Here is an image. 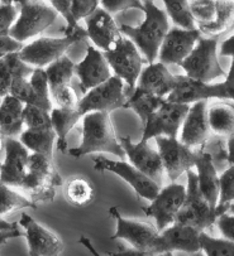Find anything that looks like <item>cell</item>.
I'll use <instances>...</instances> for the list:
<instances>
[{
  "label": "cell",
  "mask_w": 234,
  "mask_h": 256,
  "mask_svg": "<svg viewBox=\"0 0 234 256\" xmlns=\"http://www.w3.org/2000/svg\"><path fill=\"white\" fill-rule=\"evenodd\" d=\"M4 149L6 159L0 166V182L19 188L27 174L30 150L16 138H6Z\"/></svg>",
  "instance_id": "44dd1931"
},
{
  "label": "cell",
  "mask_w": 234,
  "mask_h": 256,
  "mask_svg": "<svg viewBox=\"0 0 234 256\" xmlns=\"http://www.w3.org/2000/svg\"><path fill=\"white\" fill-rule=\"evenodd\" d=\"M0 2H8V0H0Z\"/></svg>",
  "instance_id": "6125c7cd"
},
{
  "label": "cell",
  "mask_w": 234,
  "mask_h": 256,
  "mask_svg": "<svg viewBox=\"0 0 234 256\" xmlns=\"http://www.w3.org/2000/svg\"><path fill=\"white\" fill-rule=\"evenodd\" d=\"M189 108V105L165 100L161 108L152 114L151 118L143 125V134L141 140L148 142L152 138L157 136L177 138Z\"/></svg>",
  "instance_id": "9a60e30c"
},
{
  "label": "cell",
  "mask_w": 234,
  "mask_h": 256,
  "mask_svg": "<svg viewBox=\"0 0 234 256\" xmlns=\"http://www.w3.org/2000/svg\"><path fill=\"white\" fill-rule=\"evenodd\" d=\"M125 102L127 92L124 81L113 74L108 81L89 90L79 101L77 110L83 116L94 111L110 114L118 108H125Z\"/></svg>",
  "instance_id": "8fae6325"
},
{
  "label": "cell",
  "mask_w": 234,
  "mask_h": 256,
  "mask_svg": "<svg viewBox=\"0 0 234 256\" xmlns=\"http://www.w3.org/2000/svg\"><path fill=\"white\" fill-rule=\"evenodd\" d=\"M104 56L109 64L110 70L115 76L122 78L127 84V96L136 88L141 72L143 70V56L139 52L137 46L125 36L119 38L114 47Z\"/></svg>",
  "instance_id": "9c48e42d"
},
{
  "label": "cell",
  "mask_w": 234,
  "mask_h": 256,
  "mask_svg": "<svg viewBox=\"0 0 234 256\" xmlns=\"http://www.w3.org/2000/svg\"><path fill=\"white\" fill-rule=\"evenodd\" d=\"M94 153H109L120 159L125 153L118 140L113 126L110 114L94 111L83 116V139L79 146L70 149L69 154L74 158Z\"/></svg>",
  "instance_id": "7a4b0ae2"
},
{
  "label": "cell",
  "mask_w": 234,
  "mask_h": 256,
  "mask_svg": "<svg viewBox=\"0 0 234 256\" xmlns=\"http://www.w3.org/2000/svg\"><path fill=\"white\" fill-rule=\"evenodd\" d=\"M200 251L205 256H234V241L214 238L202 231L200 234Z\"/></svg>",
  "instance_id": "8d00e7d4"
},
{
  "label": "cell",
  "mask_w": 234,
  "mask_h": 256,
  "mask_svg": "<svg viewBox=\"0 0 234 256\" xmlns=\"http://www.w3.org/2000/svg\"><path fill=\"white\" fill-rule=\"evenodd\" d=\"M85 20L88 37L101 52L112 50L123 36L112 14L100 6Z\"/></svg>",
  "instance_id": "7402d4cb"
},
{
  "label": "cell",
  "mask_w": 234,
  "mask_h": 256,
  "mask_svg": "<svg viewBox=\"0 0 234 256\" xmlns=\"http://www.w3.org/2000/svg\"><path fill=\"white\" fill-rule=\"evenodd\" d=\"M226 139V160L229 166H234V134Z\"/></svg>",
  "instance_id": "816d5d0a"
},
{
  "label": "cell",
  "mask_w": 234,
  "mask_h": 256,
  "mask_svg": "<svg viewBox=\"0 0 234 256\" xmlns=\"http://www.w3.org/2000/svg\"><path fill=\"white\" fill-rule=\"evenodd\" d=\"M190 256H205L204 254L201 252V251H199V252H195V254H191V255Z\"/></svg>",
  "instance_id": "680465c9"
},
{
  "label": "cell",
  "mask_w": 234,
  "mask_h": 256,
  "mask_svg": "<svg viewBox=\"0 0 234 256\" xmlns=\"http://www.w3.org/2000/svg\"><path fill=\"white\" fill-rule=\"evenodd\" d=\"M24 126L31 130L52 129L51 112L35 105H24Z\"/></svg>",
  "instance_id": "74e56055"
},
{
  "label": "cell",
  "mask_w": 234,
  "mask_h": 256,
  "mask_svg": "<svg viewBox=\"0 0 234 256\" xmlns=\"http://www.w3.org/2000/svg\"><path fill=\"white\" fill-rule=\"evenodd\" d=\"M75 74L79 78V86L84 95L113 76L104 52L94 46H89L83 61L75 66Z\"/></svg>",
  "instance_id": "ffe728a7"
},
{
  "label": "cell",
  "mask_w": 234,
  "mask_h": 256,
  "mask_svg": "<svg viewBox=\"0 0 234 256\" xmlns=\"http://www.w3.org/2000/svg\"><path fill=\"white\" fill-rule=\"evenodd\" d=\"M119 143L124 150L125 156L129 159V163L161 187L165 168L158 150L151 148L148 142L144 140L134 143L131 136H120Z\"/></svg>",
  "instance_id": "2e32d148"
},
{
  "label": "cell",
  "mask_w": 234,
  "mask_h": 256,
  "mask_svg": "<svg viewBox=\"0 0 234 256\" xmlns=\"http://www.w3.org/2000/svg\"><path fill=\"white\" fill-rule=\"evenodd\" d=\"M100 6L104 10H107L112 16L128 9L143 10V3L141 0H100Z\"/></svg>",
  "instance_id": "7bdbcfd3"
},
{
  "label": "cell",
  "mask_w": 234,
  "mask_h": 256,
  "mask_svg": "<svg viewBox=\"0 0 234 256\" xmlns=\"http://www.w3.org/2000/svg\"><path fill=\"white\" fill-rule=\"evenodd\" d=\"M153 256H173L172 252H165V254H158V255H153Z\"/></svg>",
  "instance_id": "6f0895ef"
},
{
  "label": "cell",
  "mask_w": 234,
  "mask_h": 256,
  "mask_svg": "<svg viewBox=\"0 0 234 256\" xmlns=\"http://www.w3.org/2000/svg\"><path fill=\"white\" fill-rule=\"evenodd\" d=\"M19 9L12 2H0V34H9L12 26L17 22Z\"/></svg>",
  "instance_id": "b9f144b4"
},
{
  "label": "cell",
  "mask_w": 234,
  "mask_h": 256,
  "mask_svg": "<svg viewBox=\"0 0 234 256\" xmlns=\"http://www.w3.org/2000/svg\"><path fill=\"white\" fill-rule=\"evenodd\" d=\"M24 234L22 232L19 228H16V230H7V231H0V248L4 245V244L8 242L9 240L16 238H21Z\"/></svg>",
  "instance_id": "f907efd6"
},
{
  "label": "cell",
  "mask_w": 234,
  "mask_h": 256,
  "mask_svg": "<svg viewBox=\"0 0 234 256\" xmlns=\"http://www.w3.org/2000/svg\"><path fill=\"white\" fill-rule=\"evenodd\" d=\"M187 186H186V198L181 207L180 212L176 216V221L178 224H186L194 227L200 232L209 230L215 224L218 220L216 210L213 208L204 198L199 190L197 184L196 172L192 169L187 170Z\"/></svg>",
  "instance_id": "52a82bcc"
},
{
  "label": "cell",
  "mask_w": 234,
  "mask_h": 256,
  "mask_svg": "<svg viewBox=\"0 0 234 256\" xmlns=\"http://www.w3.org/2000/svg\"><path fill=\"white\" fill-rule=\"evenodd\" d=\"M57 16L59 13L45 0L23 4L19 8L18 19L9 30V36L13 40L24 43L31 38L37 37L52 26Z\"/></svg>",
  "instance_id": "30bf717a"
},
{
  "label": "cell",
  "mask_w": 234,
  "mask_h": 256,
  "mask_svg": "<svg viewBox=\"0 0 234 256\" xmlns=\"http://www.w3.org/2000/svg\"><path fill=\"white\" fill-rule=\"evenodd\" d=\"M3 135L0 134V150H2V148H4V139H3Z\"/></svg>",
  "instance_id": "9f6ffc18"
},
{
  "label": "cell",
  "mask_w": 234,
  "mask_h": 256,
  "mask_svg": "<svg viewBox=\"0 0 234 256\" xmlns=\"http://www.w3.org/2000/svg\"><path fill=\"white\" fill-rule=\"evenodd\" d=\"M18 224L26 231L30 256H60L64 252L61 238L28 214H22Z\"/></svg>",
  "instance_id": "e0dca14e"
},
{
  "label": "cell",
  "mask_w": 234,
  "mask_h": 256,
  "mask_svg": "<svg viewBox=\"0 0 234 256\" xmlns=\"http://www.w3.org/2000/svg\"><path fill=\"white\" fill-rule=\"evenodd\" d=\"M144 19L138 26L122 24L119 26L123 36L128 37L144 57L147 64L156 62L161 44L170 30V20L163 9L154 3H144Z\"/></svg>",
  "instance_id": "6da1fadb"
},
{
  "label": "cell",
  "mask_w": 234,
  "mask_h": 256,
  "mask_svg": "<svg viewBox=\"0 0 234 256\" xmlns=\"http://www.w3.org/2000/svg\"><path fill=\"white\" fill-rule=\"evenodd\" d=\"M62 184V178L54 166V159L43 154L32 153L28 158L27 174L21 187L33 202L52 201L55 188Z\"/></svg>",
  "instance_id": "5b68a950"
},
{
  "label": "cell",
  "mask_w": 234,
  "mask_h": 256,
  "mask_svg": "<svg viewBox=\"0 0 234 256\" xmlns=\"http://www.w3.org/2000/svg\"><path fill=\"white\" fill-rule=\"evenodd\" d=\"M23 47V43L13 40L9 34H0V58H3L11 53L19 52Z\"/></svg>",
  "instance_id": "7dc6e473"
},
{
  "label": "cell",
  "mask_w": 234,
  "mask_h": 256,
  "mask_svg": "<svg viewBox=\"0 0 234 256\" xmlns=\"http://www.w3.org/2000/svg\"><path fill=\"white\" fill-rule=\"evenodd\" d=\"M30 84H32L33 90H35L36 95L42 102L43 108L47 111H52L54 105H52V100H51L50 95V84H48L47 74H46L45 68H35L33 74L30 76Z\"/></svg>",
  "instance_id": "ab89813d"
},
{
  "label": "cell",
  "mask_w": 234,
  "mask_h": 256,
  "mask_svg": "<svg viewBox=\"0 0 234 256\" xmlns=\"http://www.w3.org/2000/svg\"><path fill=\"white\" fill-rule=\"evenodd\" d=\"M233 2H234V0H233Z\"/></svg>",
  "instance_id": "03108f58"
},
{
  "label": "cell",
  "mask_w": 234,
  "mask_h": 256,
  "mask_svg": "<svg viewBox=\"0 0 234 256\" xmlns=\"http://www.w3.org/2000/svg\"><path fill=\"white\" fill-rule=\"evenodd\" d=\"M85 37H88L86 30L81 28L80 26L66 28L65 36L61 38L41 37L28 44H24V47L18 52L19 57L22 61L35 68H46L48 64L65 56V52L72 44L79 43Z\"/></svg>",
  "instance_id": "277c9868"
},
{
  "label": "cell",
  "mask_w": 234,
  "mask_h": 256,
  "mask_svg": "<svg viewBox=\"0 0 234 256\" xmlns=\"http://www.w3.org/2000/svg\"><path fill=\"white\" fill-rule=\"evenodd\" d=\"M166 98H160L136 86V88L127 96L125 108H132L137 114V116L141 119L142 125H144L152 114H154L161 108Z\"/></svg>",
  "instance_id": "f1b7e54d"
},
{
  "label": "cell",
  "mask_w": 234,
  "mask_h": 256,
  "mask_svg": "<svg viewBox=\"0 0 234 256\" xmlns=\"http://www.w3.org/2000/svg\"><path fill=\"white\" fill-rule=\"evenodd\" d=\"M9 95L17 98L24 105H35L45 110L42 102L38 98V96L36 95L35 90H33L32 84H30V80L28 78H23V77L14 78L13 82H12L11 94Z\"/></svg>",
  "instance_id": "f35d334b"
},
{
  "label": "cell",
  "mask_w": 234,
  "mask_h": 256,
  "mask_svg": "<svg viewBox=\"0 0 234 256\" xmlns=\"http://www.w3.org/2000/svg\"><path fill=\"white\" fill-rule=\"evenodd\" d=\"M216 226L220 231L221 236L234 241V214H224L216 220Z\"/></svg>",
  "instance_id": "bcb514c9"
},
{
  "label": "cell",
  "mask_w": 234,
  "mask_h": 256,
  "mask_svg": "<svg viewBox=\"0 0 234 256\" xmlns=\"http://www.w3.org/2000/svg\"><path fill=\"white\" fill-rule=\"evenodd\" d=\"M0 166H2V162H0Z\"/></svg>",
  "instance_id": "e7e4bbea"
},
{
  "label": "cell",
  "mask_w": 234,
  "mask_h": 256,
  "mask_svg": "<svg viewBox=\"0 0 234 256\" xmlns=\"http://www.w3.org/2000/svg\"><path fill=\"white\" fill-rule=\"evenodd\" d=\"M156 144L165 172L171 182H176L184 173L195 168L200 150L185 146L177 138L157 136Z\"/></svg>",
  "instance_id": "7c38bea8"
},
{
  "label": "cell",
  "mask_w": 234,
  "mask_h": 256,
  "mask_svg": "<svg viewBox=\"0 0 234 256\" xmlns=\"http://www.w3.org/2000/svg\"><path fill=\"white\" fill-rule=\"evenodd\" d=\"M228 214H234V204H231V207H230V208H229Z\"/></svg>",
  "instance_id": "94428289"
},
{
  "label": "cell",
  "mask_w": 234,
  "mask_h": 256,
  "mask_svg": "<svg viewBox=\"0 0 234 256\" xmlns=\"http://www.w3.org/2000/svg\"><path fill=\"white\" fill-rule=\"evenodd\" d=\"M219 54L223 57H230L234 58V34L228 37L221 42L220 48H219Z\"/></svg>",
  "instance_id": "681fc988"
},
{
  "label": "cell",
  "mask_w": 234,
  "mask_h": 256,
  "mask_svg": "<svg viewBox=\"0 0 234 256\" xmlns=\"http://www.w3.org/2000/svg\"><path fill=\"white\" fill-rule=\"evenodd\" d=\"M178 76L171 74L167 66L161 62L147 64L139 76L137 86L160 98H166L177 86Z\"/></svg>",
  "instance_id": "cb8c5ba5"
},
{
  "label": "cell",
  "mask_w": 234,
  "mask_h": 256,
  "mask_svg": "<svg viewBox=\"0 0 234 256\" xmlns=\"http://www.w3.org/2000/svg\"><path fill=\"white\" fill-rule=\"evenodd\" d=\"M56 139V132H54V129H26L19 135L21 143L28 150H31L32 153L43 154L51 159H54V146Z\"/></svg>",
  "instance_id": "4dcf8cb0"
},
{
  "label": "cell",
  "mask_w": 234,
  "mask_h": 256,
  "mask_svg": "<svg viewBox=\"0 0 234 256\" xmlns=\"http://www.w3.org/2000/svg\"><path fill=\"white\" fill-rule=\"evenodd\" d=\"M195 168L200 192L207 204L215 208L219 198V174L216 172L213 156L207 152L200 150Z\"/></svg>",
  "instance_id": "d4e9b609"
},
{
  "label": "cell",
  "mask_w": 234,
  "mask_h": 256,
  "mask_svg": "<svg viewBox=\"0 0 234 256\" xmlns=\"http://www.w3.org/2000/svg\"><path fill=\"white\" fill-rule=\"evenodd\" d=\"M94 169L98 172H109L117 174L124 180L134 190L139 197L152 201L160 192L161 187L157 183L139 172L134 166L124 159H108L105 156H98L94 159Z\"/></svg>",
  "instance_id": "5bb4252c"
},
{
  "label": "cell",
  "mask_w": 234,
  "mask_h": 256,
  "mask_svg": "<svg viewBox=\"0 0 234 256\" xmlns=\"http://www.w3.org/2000/svg\"><path fill=\"white\" fill-rule=\"evenodd\" d=\"M2 100H3V98H0V104H2Z\"/></svg>",
  "instance_id": "be15d7a7"
},
{
  "label": "cell",
  "mask_w": 234,
  "mask_h": 256,
  "mask_svg": "<svg viewBox=\"0 0 234 256\" xmlns=\"http://www.w3.org/2000/svg\"><path fill=\"white\" fill-rule=\"evenodd\" d=\"M16 228H18V224L17 222H8L0 218V231L16 230Z\"/></svg>",
  "instance_id": "db71d44e"
},
{
  "label": "cell",
  "mask_w": 234,
  "mask_h": 256,
  "mask_svg": "<svg viewBox=\"0 0 234 256\" xmlns=\"http://www.w3.org/2000/svg\"><path fill=\"white\" fill-rule=\"evenodd\" d=\"M67 201L74 206H86L91 204L95 196V190L90 180L83 177H75L67 182L65 187Z\"/></svg>",
  "instance_id": "d6a6232c"
},
{
  "label": "cell",
  "mask_w": 234,
  "mask_h": 256,
  "mask_svg": "<svg viewBox=\"0 0 234 256\" xmlns=\"http://www.w3.org/2000/svg\"><path fill=\"white\" fill-rule=\"evenodd\" d=\"M178 66L190 78L211 84L214 80L225 77L226 72L218 58V38L202 37L189 56Z\"/></svg>",
  "instance_id": "8992f818"
},
{
  "label": "cell",
  "mask_w": 234,
  "mask_h": 256,
  "mask_svg": "<svg viewBox=\"0 0 234 256\" xmlns=\"http://www.w3.org/2000/svg\"><path fill=\"white\" fill-rule=\"evenodd\" d=\"M24 104L14 96L3 98L0 104V134L4 138H16L23 132Z\"/></svg>",
  "instance_id": "4316f807"
},
{
  "label": "cell",
  "mask_w": 234,
  "mask_h": 256,
  "mask_svg": "<svg viewBox=\"0 0 234 256\" xmlns=\"http://www.w3.org/2000/svg\"><path fill=\"white\" fill-rule=\"evenodd\" d=\"M79 244H80V245H83L84 248H85L86 250H88L93 256H103L98 250H96L95 246H94L93 242L90 241V238H85V236H81V238H79Z\"/></svg>",
  "instance_id": "f5cc1de1"
},
{
  "label": "cell",
  "mask_w": 234,
  "mask_h": 256,
  "mask_svg": "<svg viewBox=\"0 0 234 256\" xmlns=\"http://www.w3.org/2000/svg\"><path fill=\"white\" fill-rule=\"evenodd\" d=\"M51 100L57 105V108H77L79 105V98H77L76 92L71 88V84H65L56 88L50 90Z\"/></svg>",
  "instance_id": "60d3db41"
},
{
  "label": "cell",
  "mask_w": 234,
  "mask_h": 256,
  "mask_svg": "<svg viewBox=\"0 0 234 256\" xmlns=\"http://www.w3.org/2000/svg\"><path fill=\"white\" fill-rule=\"evenodd\" d=\"M100 6V0H72V16L76 22L90 16Z\"/></svg>",
  "instance_id": "ee69618b"
},
{
  "label": "cell",
  "mask_w": 234,
  "mask_h": 256,
  "mask_svg": "<svg viewBox=\"0 0 234 256\" xmlns=\"http://www.w3.org/2000/svg\"><path fill=\"white\" fill-rule=\"evenodd\" d=\"M26 208H37V204L14 190L11 186L0 182V218L7 214Z\"/></svg>",
  "instance_id": "1f68e13d"
},
{
  "label": "cell",
  "mask_w": 234,
  "mask_h": 256,
  "mask_svg": "<svg viewBox=\"0 0 234 256\" xmlns=\"http://www.w3.org/2000/svg\"><path fill=\"white\" fill-rule=\"evenodd\" d=\"M201 36V32L197 28L195 30H184L178 26L170 28L161 44L157 57L158 62L166 66L180 64L191 53Z\"/></svg>",
  "instance_id": "d6986e66"
},
{
  "label": "cell",
  "mask_w": 234,
  "mask_h": 256,
  "mask_svg": "<svg viewBox=\"0 0 234 256\" xmlns=\"http://www.w3.org/2000/svg\"><path fill=\"white\" fill-rule=\"evenodd\" d=\"M109 214L117 221V230L109 238V240H124L131 248H120L110 251L108 256H153L156 255L160 231L151 224L134 220L125 218L120 214L117 207L109 210Z\"/></svg>",
  "instance_id": "3957f363"
},
{
  "label": "cell",
  "mask_w": 234,
  "mask_h": 256,
  "mask_svg": "<svg viewBox=\"0 0 234 256\" xmlns=\"http://www.w3.org/2000/svg\"><path fill=\"white\" fill-rule=\"evenodd\" d=\"M224 88L228 94V100L234 101V58H231L230 68L226 72L225 80H224Z\"/></svg>",
  "instance_id": "c3c4849f"
},
{
  "label": "cell",
  "mask_w": 234,
  "mask_h": 256,
  "mask_svg": "<svg viewBox=\"0 0 234 256\" xmlns=\"http://www.w3.org/2000/svg\"><path fill=\"white\" fill-rule=\"evenodd\" d=\"M47 3L50 4L60 16H64V19L67 23L66 28H75V26H79L77 22L74 19V16H72V0H47Z\"/></svg>",
  "instance_id": "f6af8a7d"
},
{
  "label": "cell",
  "mask_w": 234,
  "mask_h": 256,
  "mask_svg": "<svg viewBox=\"0 0 234 256\" xmlns=\"http://www.w3.org/2000/svg\"><path fill=\"white\" fill-rule=\"evenodd\" d=\"M165 12L175 26L184 30H195L194 18L190 10V0H163Z\"/></svg>",
  "instance_id": "e575fe53"
},
{
  "label": "cell",
  "mask_w": 234,
  "mask_h": 256,
  "mask_svg": "<svg viewBox=\"0 0 234 256\" xmlns=\"http://www.w3.org/2000/svg\"><path fill=\"white\" fill-rule=\"evenodd\" d=\"M186 198V187L180 183L171 182L168 186L161 187L160 192L151 201V204L143 207L146 216L156 221L157 230L162 231L166 227L175 224L176 216L180 212Z\"/></svg>",
  "instance_id": "4fadbf2b"
},
{
  "label": "cell",
  "mask_w": 234,
  "mask_h": 256,
  "mask_svg": "<svg viewBox=\"0 0 234 256\" xmlns=\"http://www.w3.org/2000/svg\"><path fill=\"white\" fill-rule=\"evenodd\" d=\"M142 3H154V2H156V0H141Z\"/></svg>",
  "instance_id": "91938a15"
},
{
  "label": "cell",
  "mask_w": 234,
  "mask_h": 256,
  "mask_svg": "<svg viewBox=\"0 0 234 256\" xmlns=\"http://www.w3.org/2000/svg\"><path fill=\"white\" fill-rule=\"evenodd\" d=\"M190 10L201 34L216 37L234 22L233 0H190Z\"/></svg>",
  "instance_id": "ba28073f"
},
{
  "label": "cell",
  "mask_w": 234,
  "mask_h": 256,
  "mask_svg": "<svg viewBox=\"0 0 234 256\" xmlns=\"http://www.w3.org/2000/svg\"><path fill=\"white\" fill-rule=\"evenodd\" d=\"M180 132V140L190 148H199L206 143L211 132L207 122V101L190 105Z\"/></svg>",
  "instance_id": "603a6c76"
},
{
  "label": "cell",
  "mask_w": 234,
  "mask_h": 256,
  "mask_svg": "<svg viewBox=\"0 0 234 256\" xmlns=\"http://www.w3.org/2000/svg\"><path fill=\"white\" fill-rule=\"evenodd\" d=\"M80 119H83V115L77 108H54L51 111L52 129L57 138V149L62 154H67V135Z\"/></svg>",
  "instance_id": "83f0119b"
},
{
  "label": "cell",
  "mask_w": 234,
  "mask_h": 256,
  "mask_svg": "<svg viewBox=\"0 0 234 256\" xmlns=\"http://www.w3.org/2000/svg\"><path fill=\"white\" fill-rule=\"evenodd\" d=\"M12 3L17 4V6H23V4H27V3H32V2H38V0H9Z\"/></svg>",
  "instance_id": "11a10c76"
},
{
  "label": "cell",
  "mask_w": 234,
  "mask_h": 256,
  "mask_svg": "<svg viewBox=\"0 0 234 256\" xmlns=\"http://www.w3.org/2000/svg\"><path fill=\"white\" fill-rule=\"evenodd\" d=\"M200 231L194 227L175 222L171 226L161 231V235L165 238L168 250L181 251V252L195 254L200 251Z\"/></svg>",
  "instance_id": "484cf974"
},
{
  "label": "cell",
  "mask_w": 234,
  "mask_h": 256,
  "mask_svg": "<svg viewBox=\"0 0 234 256\" xmlns=\"http://www.w3.org/2000/svg\"><path fill=\"white\" fill-rule=\"evenodd\" d=\"M207 122L213 134L229 138L234 134V105L215 102L207 106Z\"/></svg>",
  "instance_id": "f546056e"
},
{
  "label": "cell",
  "mask_w": 234,
  "mask_h": 256,
  "mask_svg": "<svg viewBox=\"0 0 234 256\" xmlns=\"http://www.w3.org/2000/svg\"><path fill=\"white\" fill-rule=\"evenodd\" d=\"M75 66L76 64L67 56H62L61 58L48 64L45 71L47 74L50 90L71 84V80L75 74Z\"/></svg>",
  "instance_id": "836d02e7"
},
{
  "label": "cell",
  "mask_w": 234,
  "mask_h": 256,
  "mask_svg": "<svg viewBox=\"0 0 234 256\" xmlns=\"http://www.w3.org/2000/svg\"><path fill=\"white\" fill-rule=\"evenodd\" d=\"M234 204V166H229L219 176V198L216 204L218 216L229 212V208Z\"/></svg>",
  "instance_id": "d590c367"
},
{
  "label": "cell",
  "mask_w": 234,
  "mask_h": 256,
  "mask_svg": "<svg viewBox=\"0 0 234 256\" xmlns=\"http://www.w3.org/2000/svg\"><path fill=\"white\" fill-rule=\"evenodd\" d=\"M209 98H219L228 100L224 84H205L197 80L190 78L186 74L178 76L177 86L175 90L166 98L170 102L182 104V105H192L199 101H207Z\"/></svg>",
  "instance_id": "ac0fdd59"
}]
</instances>
